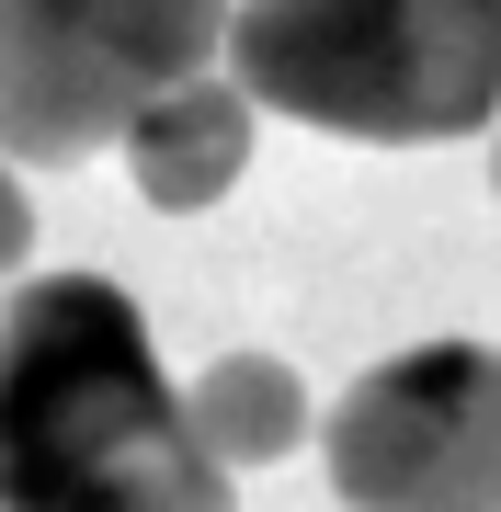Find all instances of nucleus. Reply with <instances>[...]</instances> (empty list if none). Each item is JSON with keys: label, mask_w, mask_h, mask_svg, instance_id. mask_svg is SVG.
Returning <instances> with one entry per match:
<instances>
[{"label": "nucleus", "mask_w": 501, "mask_h": 512, "mask_svg": "<svg viewBox=\"0 0 501 512\" xmlns=\"http://www.w3.org/2000/svg\"><path fill=\"white\" fill-rule=\"evenodd\" d=\"M23 251H35V205L12 183V148H0V274H23Z\"/></svg>", "instance_id": "7"}, {"label": "nucleus", "mask_w": 501, "mask_h": 512, "mask_svg": "<svg viewBox=\"0 0 501 512\" xmlns=\"http://www.w3.org/2000/svg\"><path fill=\"white\" fill-rule=\"evenodd\" d=\"M194 433L217 444L228 467H274V456H297L308 444V387H297V365H274V353H217V365H205L194 387Z\"/></svg>", "instance_id": "6"}, {"label": "nucleus", "mask_w": 501, "mask_h": 512, "mask_svg": "<svg viewBox=\"0 0 501 512\" xmlns=\"http://www.w3.org/2000/svg\"><path fill=\"white\" fill-rule=\"evenodd\" d=\"M331 501L342 512H501V353L410 342L331 399Z\"/></svg>", "instance_id": "4"}, {"label": "nucleus", "mask_w": 501, "mask_h": 512, "mask_svg": "<svg viewBox=\"0 0 501 512\" xmlns=\"http://www.w3.org/2000/svg\"><path fill=\"white\" fill-rule=\"evenodd\" d=\"M251 126H262V103L240 92V69H228V80L205 69V80L160 92L126 126V171H137V194H149L160 217H194V205H217L251 171Z\"/></svg>", "instance_id": "5"}, {"label": "nucleus", "mask_w": 501, "mask_h": 512, "mask_svg": "<svg viewBox=\"0 0 501 512\" xmlns=\"http://www.w3.org/2000/svg\"><path fill=\"white\" fill-rule=\"evenodd\" d=\"M228 57V0H0V148L80 171Z\"/></svg>", "instance_id": "3"}, {"label": "nucleus", "mask_w": 501, "mask_h": 512, "mask_svg": "<svg viewBox=\"0 0 501 512\" xmlns=\"http://www.w3.org/2000/svg\"><path fill=\"white\" fill-rule=\"evenodd\" d=\"M228 478L114 274H35L0 308V512H240Z\"/></svg>", "instance_id": "1"}, {"label": "nucleus", "mask_w": 501, "mask_h": 512, "mask_svg": "<svg viewBox=\"0 0 501 512\" xmlns=\"http://www.w3.org/2000/svg\"><path fill=\"white\" fill-rule=\"evenodd\" d=\"M228 69L285 126L445 148L501 114V0H240Z\"/></svg>", "instance_id": "2"}, {"label": "nucleus", "mask_w": 501, "mask_h": 512, "mask_svg": "<svg viewBox=\"0 0 501 512\" xmlns=\"http://www.w3.org/2000/svg\"><path fill=\"white\" fill-rule=\"evenodd\" d=\"M490 194H501V148H490Z\"/></svg>", "instance_id": "8"}]
</instances>
